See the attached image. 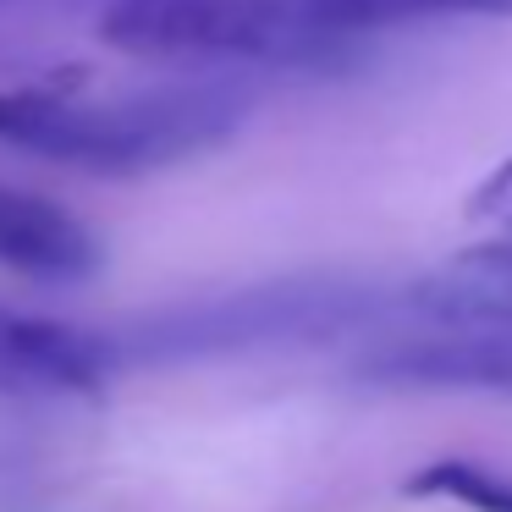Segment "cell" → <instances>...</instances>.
<instances>
[{
  "label": "cell",
  "mask_w": 512,
  "mask_h": 512,
  "mask_svg": "<svg viewBox=\"0 0 512 512\" xmlns=\"http://www.w3.org/2000/svg\"><path fill=\"white\" fill-rule=\"evenodd\" d=\"M78 83L83 72H61L0 89V144L56 166L138 177L226 144L254 116V89L243 83H166L116 100H89Z\"/></svg>",
  "instance_id": "6da1fadb"
},
{
  "label": "cell",
  "mask_w": 512,
  "mask_h": 512,
  "mask_svg": "<svg viewBox=\"0 0 512 512\" xmlns=\"http://www.w3.org/2000/svg\"><path fill=\"white\" fill-rule=\"evenodd\" d=\"M100 39L149 61H254L292 72L353 56V34L320 23L309 0H111Z\"/></svg>",
  "instance_id": "7a4b0ae2"
},
{
  "label": "cell",
  "mask_w": 512,
  "mask_h": 512,
  "mask_svg": "<svg viewBox=\"0 0 512 512\" xmlns=\"http://www.w3.org/2000/svg\"><path fill=\"white\" fill-rule=\"evenodd\" d=\"M375 309V292L358 281H331V276H292L270 287H248L232 298L199 303L182 314H160L122 336H105L116 364L127 358H221V353H248V347H276V342H314L358 325Z\"/></svg>",
  "instance_id": "3957f363"
},
{
  "label": "cell",
  "mask_w": 512,
  "mask_h": 512,
  "mask_svg": "<svg viewBox=\"0 0 512 512\" xmlns=\"http://www.w3.org/2000/svg\"><path fill=\"white\" fill-rule=\"evenodd\" d=\"M358 380L391 391H507L512 397V320L391 342L358 358Z\"/></svg>",
  "instance_id": "277c9868"
},
{
  "label": "cell",
  "mask_w": 512,
  "mask_h": 512,
  "mask_svg": "<svg viewBox=\"0 0 512 512\" xmlns=\"http://www.w3.org/2000/svg\"><path fill=\"white\" fill-rule=\"evenodd\" d=\"M111 369L105 336L0 303V397H100Z\"/></svg>",
  "instance_id": "5b68a950"
},
{
  "label": "cell",
  "mask_w": 512,
  "mask_h": 512,
  "mask_svg": "<svg viewBox=\"0 0 512 512\" xmlns=\"http://www.w3.org/2000/svg\"><path fill=\"white\" fill-rule=\"evenodd\" d=\"M402 303L441 331L463 325H507L512 320V237L457 248L452 259L430 265L402 287Z\"/></svg>",
  "instance_id": "8992f818"
},
{
  "label": "cell",
  "mask_w": 512,
  "mask_h": 512,
  "mask_svg": "<svg viewBox=\"0 0 512 512\" xmlns=\"http://www.w3.org/2000/svg\"><path fill=\"white\" fill-rule=\"evenodd\" d=\"M105 248L72 210L39 193L0 188V265L34 281H89Z\"/></svg>",
  "instance_id": "52a82bcc"
},
{
  "label": "cell",
  "mask_w": 512,
  "mask_h": 512,
  "mask_svg": "<svg viewBox=\"0 0 512 512\" xmlns=\"http://www.w3.org/2000/svg\"><path fill=\"white\" fill-rule=\"evenodd\" d=\"M309 12L358 39L369 28L430 23V17H512V0H309Z\"/></svg>",
  "instance_id": "ba28073f"
},
{
  "label": "cell",
  "mask_w": 512,
  "mask_h": 512,
  "mask_svg": "<svg viewBox=\"0 0 512 512\" xmlns=\"http://www.w3.org/2000/svg\"><path fill=\"white\" fill-rule=\"evenodd\" d=\"M402 490L419 501H452L468 512H512V474H496L474 457H430L402 479Z\"/></svg>",
  "instance_id": "9c48e42d"
},
{
  "label": "cell",
  "mask_w": 512,
  "mask_h": 512,
  "mask_svg": "<svg viewBox=\"0 0 512 512\" xmlns=\"http://www.w3.org/2000/svg\"><path fill=\"white\" fill-rule=\"evenodd\" d=\"M468 221L496 226V232H512V160H501V166L468 193Z\"/></svg>",
  "instance_id": "30bf717a"
}]
</instances>
